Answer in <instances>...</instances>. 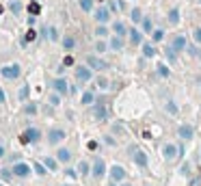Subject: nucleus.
<instances>
[{"label": "nucleus", "instance_id": "nucleus-1", "mask_svg": "<svg viewBox=\"0 0 201 186\" xmlns=\"http://www.w3.org/2000/svg\"><path fill=\"white\" fill-rule=\"evenodd\" d=\"M128 154H130V156H132V160L136 162V167H141V169H147V165H149V158H147V154H145L143 149H138L136 145H130Z\"/></svg>", "mask_w": 201, "mask_h": 186}, {"label": "nucleus", "instance_id": "nucleus-27", "mask_svg": "<svg viewBox=\"0 0 201 186\" xmlns=\"http://www.w3.org/2000/svg\"><path fill=\"white\" fill-rule=\"evenodd\" d=\"M28 13H31V15H39V13H41V7H39L37 0H33V2L28 5Z\"/></svg>", "mask_w": 201, "mask_h": 186}, {"label": "nucleus", "instance_id": "nucleus-5", "mask_svg": "<svg viewBox=\"0 0 201 186\" xmlns=\"http://www.w3.org/2000/svg\"><path fill=\"white\" fill-rule=\"evenodd\" d=\"M178 134H180L182 141H190V138L195 136V128H192L190 123H182V126L178 128Z\"/></svg>", "mask_w": 201, "mask_h": 186}, {"label": "nucleus", "instance_id": "nucleus-29", "mask_svg": "<svg viewBox=\"0 0 201 186\" xmlns=\"http://www.w3.org/2000/svg\"><path fill=\"white\" fill-rule=\"evenodd\" d=\"M74 45H76V39H74V37H65L63 39V48L65 50H74Z\"/></svg>", "mask_w": 201, "mask_h": 186}, {"label": "nucleus", "instance_id": "nucleus-49", "mask_svg": "<svg viewBox=\"0 0 201 186\" xmlns=\"http://www.w3.org/2000/svg\"><path fill=\"white\" fill-rule=\"evenodd\" d=\"M87 147H89V149H97V143H95V141H89V145H87Z\"/></svg>", "mask_w": 201, "mask_h": 186}, {"label": "nucleus", "instance_id": "nucleus-22", "mask_svg": "<svg viewBox=\"0 0 201 186\" xmlns=\"http://www.w3.org/2000/svg\"><path fill=\"white\" fill-rule=\"evenodd\" d=\"M156 72H158V76H160V78H169V76H171L169 67H167V65H162V63H158V65H156Z\"/></svg>", "mask_w": 201, "mask_h": 186}, {"label": "nucleus", "instance_id": "nucleus-30", "mask_svg": "<svg viewBox=\"0 0 201 186\" xmlns=\"http://www.w3.org/2000/svg\"><path fill=\"white\" fill-rule=\"evenodd\" d=\"M152 39H154V43L162 41V39H164V30H162V28H156V30L152 33Z\"/></svg>", "mask_w": 201, "mask_h": 186}, {"label": "nucleus", "instance_id": "nucleus-50", "mask_svg": "<svg viewBox=\"0 0 201 186\" xmlns=\"http://www.w3.org/2000/svg\"><path fill=\"white\" fill-rule=\"evenodd\" d=\"M188 173H190V167H188V165H184V169H182V175H188Z\"/></svg>", "mask_w": 201, "mask_h": 186}, {"label": "nucleus", "instance_id": "nucleus-52", "mask_svg": "<svg viewBox=\"0 0 201 186\" xmlns=\"http://www.w3.org/2000/svg\"><path fill=\"white\" fill-rule=\"evenodd\" d=\"M2 156H5V147H2V145H0V158H2Z\"/></svg>", "mask_w": 201, "mask_h": 186}, {"label": "nucleus", "instance_id": "nucleus-18", "mask_svg": "<svg viewBox=\"0 0 201 186\" xmlns=\"http://www.w3.org/2000/svg\"><path fill=\"white\" fill-rule=\"evenodd\" d=\"M164 56H167V61H169L171 65H178V54H175L173 45H167V48H164Z\"/></svg>", "mask_w": 201, "mask_h": 186}, {"label": "nucleus", "instance_id": "nucleus-38", "mask_svg": "<svg viewBox=\"0 0 201 186\" xmlns=\"http://www.w3.org/2000/svg\"><path fill=\"white\" fill-rule=\"evenodd\" d=\"M48 37L52 39V41H56V39H59V30H56L54 26H50V28H48Z\"/></svg>", "mask_w": 201, "mask_h": 186}, {"label": "nucleus", "instance_id": "nucleus-21", "mask_svg": "<svg viewBox=\"0 0 201 186\" xmlns=\"http://www.w3.org/2000/svg\"><path fill=\"white\" fill-rule=\"evenodd\" d=\"M56 158H59L61 162H69V158H71V152H69V149H65V147H61V149L56 152Z\"/></svg>", "mask_w": 201, "mask_h": 186}, {"label": "nucleus", "instance_id": "nucleus-17", "mask_svg": "<svg viewBox=\"0 0 201 186\" xmlns=\"http://www.w3.org/2000/svg\"><path fill=\"white\" fill-rule=\"evenodd\" d=\"M108 45H110V50H115V52H119V50L123 48V37H119V35H115V37H110V41H108Z\"/></svg>", "mask_w": 201, "mask_h": 186}, {"label": "nucleus", "instance_id": "nucleus-13", "mask_svg": "<svg viewBox=\"0 0 201 186\" xmlns=\"http://www.w3.org/2000/svg\"><path fill=\"white\" fill-rule=\"evenodd\" d=\"M171 45H173V50H175V52L186 50V37H184V35H175L173 41H171Z\"/></svg>", "mask_w": 201, "mask_h": 186}, {"label": "nucleus", "instance_id": "nucleus-10", "mask_svg": "<svg viewBox=\"0 0 201 186\" xmlns=\"http://www.w3.org/2000/svg\"><path fill=\"white\" fill-rule=\"evenodd\" d=\"M65 138V132L63 130H59V128H54V130H50V134H48V143H52V145H56V143H61Z\"/></svg>", "mask_w": 201, "mask_h": 186}, {"label": "nucleus", "instance_id": "nucleus-53", "mask_svg": "<svg viewBox=\"0 0 201 186\" xmlns=\"http://www.w3.org/2000/svg\"><path fill=\"white\" fill-rule=\"evenodd\" d=\"M197 59H201V48H199V50H197Z\"/></svg>", "mask_w": 201, "mask_h": 186}, {"label": "nucleus", "instance_id": "nucleus-40", "mask_svg": "<svg viewBox=\"0 0 201 186\" xmlns=\"http://www.w3.org/2000/svg\"><path fill=\"white\" fill-rule=\"evenodd\" d=\"M95 50H97V52H106V50H108V45H106L104 41H97V43H95Z\"/></svg>", "mask_w": 201, "mask_h": 186}, {"label": "nucleus", "instance_id": "nucleus-41", "mask_svg": "<svg viewBox=\"0 0 201 186\" xmlns=\"http://www.w3.org/2000/svg\"><path fill=\"white\" fill-rule=\"evenodd\" d=\"M97 87H99V89H108L110 84H108V80H106V78H97Z\"/></svg>", "mask_w": 201, "mask_h": 186}, {"label": "nucleus", "instance_id": "nucleus-57", "mask_svg": "<svg viewBox=\"0 0 201 186\" xmlns=\"http://www.w3.org/2000/svg\"><path fill=\"white\" fill-rule=\"evenodd\" d=\"M0 186H2V184H0Z\"/></svg>", "mask_w": 201, "mask_h": 186}, {"label": "nucleus", "instance_id": "nucleus-14", "mask_svg": "<svg viewBox=\"0 0 201 186\" xmlns=\"http://www.w3.org/2000/svg\"><path fill=\"white\" fill-rule=\"evenodd\" d=\"M52 87H54V91H56V93H61V95H65V93H69L67 80H63V78H56V80L52 82Z\"/></svg>", "mask_w": 201, "mask_h": 186}, {"label": "nucleus", "instance_id": "nucleus-54", "mask_svg": "<svg viewBox=\"0 0 201 186\" xmlns=\"http://www.w3.org/2000/svg\"><path fill=\"white\" fill-rule=\"evenodd\" d=\"M197 84H199V89H201V76H199V78H197Z\"/></svg>", "mask_w": 201, "mask_h": 186}, {"label": "nucleus", "instance_id": "nucleus-55", "mask_svg": "<svg viewBox=\"0 0 201 186\" xmlns=\"http://www.w3.org/2000/svg\"><path fill=\"white\" fill-rule=\"evenodd\" d=\"M108 186H117V184H115V182H113V184H108Z\"/></svg>", "mask_w": 201, "mask_h": 186}, {"label": "nucleus", "instance_id": "nucleus-48", "mask_svg": "<svg viewBox=\"0 0 201 186\" xmlns=\"http://www.w3.org/2000/svg\"><path fill=\"white\" fill-rule=\"evenodd\" d=\"M0 175H2V177H5V180H9V177H11V173H9V171H7V169H2V173H0Z\"/></svg>", "mask_w": 201, "mask_h": 186}, {"label": "nucleus", "instance_id": "nucleus-2", "mask_svg": "<svg viewBox=\"0 0 201 186\" xmlns=\"http://www.w3.org/2000/svg\"><path fill=\"white\" fill-rule=\"evenodd\" d=\"M87 65L93 69V72H104V69H108V63H106V61L97 59V56H93V54L87 56Z\"/></svg>", "mask_w": 201, "mask_h": 186}, {"label": "nucleus", "instance_id": "nucleus-51", "mask_svg": "<svg viewBox=\"0 0 201 186\" xmlns=\"http://www.w3.org/2000/svg\"><path fill=\"white\" fill-rule=\"evenodd\" d=\"M0 102H5V91L0 89Z\"/></svg>", "mask_w": 201, "mask_h": 186}, {"label": "nucleus", "instance_id": "nucleus-24", "mask_svg": "<svg viewBox=\"0 0 201 186\" xmlns=\"http://www.w3.org/2000/svg\"><path fill=\"white\" fill-rule=\"evenodd\" d=\"M113 30H115V35H119V37H125V26H123V22H115L113 24Z\"/></svg>", "mask_w": 201, "mask_h": 186}, {"label": "nucleus", "instance_id": "nucleus-20", "mask_svg": "<svg viewBox=\"0 0 201 186\" xmlns=\"http://www.w3.org/2000/svg\"><path fill=\"white\" fill-rule=\"evenodd\" d=\"M143 56H145V59L156 56V48H154V43H143Z\"/></svg>", "mask_w": 201, "mask_h": 186}, {"label": "nucleus", "instance_id": "nucleus-37", "mask_svg": "<svg viewBox=\"0 0 201 186\" xmlns=\"http://www.w3.org/2000/svg\"><path fill=\"white\" fill-rule=\"evenodd\" d=\"M48 100H50V104H52V106H59V104H61V93H54V95H50Z\"/></svg>", "mask_w": 201, "mask_h": 186}, {"label": "nucleus", "instance_id": "nucleus-47", "mask_svg": "<svg viewBox=\"0 0 201 186\" xmlns=\"http://www.w3.org/2000/svg\"><path fill=\"white\" fill-rule=\"evenodd\" d=\"M178 158H184V145H178Z\"/></svg>", "mask_w": 201, "mask_h": 186}, {"label": "nucleus", "instance_id": "nucleus-33", "mask_svg": "<svg viewBox=\"0 0 201 186\" xmlns=\"http://www.w3.org/2000/svg\"><path fill=\"white\" fill-rule=\"evenodd\" d=\"M143 33H154V26H152L149 17H143Z\"/></svg>", "mask_w": 201, "mask_h": 186}, {"label": "nucleus", "instance_id": "nucleus-12", "mask_svg": "<svg viewBox=\"0 0 201 186\" xmlns=\"http://www.w3.org/2000/svg\"><path fill=\"white\" fill-rule=\"evenodd\" d=\"M162 156H164V160H169V162H171V160H175V158H178V147L171 145V143H169V145H164V147H162Z\"/></svg>", "mask_w": 201, "mask_h": 186}, {"label": "nucleus", "instance_id": "nucleus-56", "mask_svg": "<svg viewBox=\"0 0 201 186\" xmlns=\"http://www.w3.org/2000/svg\"><path fill=\"white\" fill-rule=\"evenodd\" d=\"M123 186H130V184H123Z\"/></svg>", "mask_w": 201, "mask_h": 186}, {"label": "nucleus", "instance_id": "nucleus-6", "mask_svg": "<svg viewBox=\"0 0 201 186\" xmlns=\"http://www.w3.org/2000/svg\"><path fill=\"white\" fill-rule=\"evenodd\" d=\"M91 115H93L97 121H104V119L108 117V110H106V106H104L102 102H99V104H95V106L91 108Z\"/></svg>", "mask_w": 201, "mask_h": 186}, {"label": "nucleus", "instance_id": "nucleus-7", "mask_svg": "<svg viewBox=\"0 0 201 186\" xmlns=\"http://www.w3.org/2000/svg\"><path fill=\"white\" fill-rule=\"evenodd\" d=\"M104 173H106V162L102 160V158H95V162H93V177H104Z\"/></svg>", "mask_w": 201, "mask_h": 186}, {"label": "nucleus", "instance_id": "nucleus-25", "mask_svg": "<svg viewBox=\"0 0 201 186\" xmlns=\"http://www.w3.org/2000/svg\"><path fill=\"white\" fill-rule=\"evenodd\" d=\"M84 106H89V104H93L95 102V95H93V91H84L82 93V100H80Z\"/></svg>", "mask_w": 201, "mask_h": 186}, {"label": "nucleus", "instance_id": "nucleus-45", "mask_svg": "<svg viewBox=\"0 0 201 186\" xmlns=\"http://www.w3.org/2000/svg\"><path fill=\"white\" fill-rule=\"evenodd\" d=\"M197 50H199V48H195V45H186V52H188L190 56H197Z\"/></svg>", "mask_w": 201, "mask_h": 186}, {"label": "nucleus", "instance_id": "nucleus-31", "mask_svg": "<svg viewBox=\"0 0 201 186\" xmlns=\"http://www.w3.org/2000/svg\"><path fill=\"white\" fill-rule=\"evenodd\" d=\"M43 165H45L50 171H56V169H59V165H56V160H54V158H45V160H43Z\"/></svg>", "mask_w": 201, "mask_h": 186}, {"label": "nucleus", "instance_id": "nucleus-15", "mask_svg": "<svg viewBox=\"0 0 201 186\" xmlns=\"http://www.w3.org/2000/svg\"><path fill=\"white\" fill-rule=\"evenodd\" d=\"M108 17H110V11H108L106 7H99V9L95 11V20L99 22V24H106Z\"/></svg>", "mask_w": 201, "mask_h": 186}, {"label": "nucleus", "instance_id": "nucleus-19", "mask_svg": "<svg viewBox=\"0 0 201 186\" xmlns=\"http://www.w3.org/2000/svg\"><path fill=\"white\" fill-rule=\"evenodd\" d=\"M24 134H26V136H28V141H31V143H37V141H39V138H41V132H39L37 128H28V130H26V132H24Z\"/></svg>", "mask_w": 201, "mask_h": 186}, {"label": "nucleus", "instance_id": "nucleus-43", "mask_svg": "<svg viewBox=\"0 0 201 186\" xmlns=\"http://www.w3.org/2000/svg\"><path fill=\"white\" fill-rule=\"evenodd\" d=\"M35 171H37V175H45V169H43V165H39V162H35V167H33Z\"/></svg>", "mask_w": 201, "mask_h": 186}, {"label": "nucleus", "instance_id": "nucleus-16", "mask_svg": "<svg viewBox=\"0 0 201 186\" xmlns=\"http://www.w3.org/2000/svg\"><path fill=\"white\" fill-rule=\"evenodd\" d=\"M128 35H130V43H132V45H141V41H143V35H141V30H136V28H130V30H128Z\"/></svg>", "mask_w": 201, "mask_h": 186}, {"label": "nucleus", "instance_id": "nucleus-9", "mask_svg": "<svg viewBox=\"0 0 201 186\" xmlns=\"http://www.w3.org/2000/svg\"><path fill=\"white\" fill-rule=\"evenodd\" d=\"M110 180H113V182L125 180V169H123L121 165H113V167H110Z\"/></svg>", "mask_w": 201, "mask_h": 186}, {"label": "nucleus", "instance_id": "nucleus-23", "mask_svg": "<svg viewBox=\"0 0 201 186\" xmlns=\"http://www.w3.org/2000/svg\"><path fill=\"white\" fill-rule=\"evenodd\" d=\"M169 24H180V9L169 11Z\"/></svg>", "mask_w": 201, "mask_h": 186}, {"label": "nucleus", "instance_id": "nucleus-36", "mask_svg": "<svg viewBox=\"0 0 201 186\" xmlns=\"http://www.w3.org/2000/svg\"><path fill=\"white\" fill-rule=\"evenodd\" d=\"M95 35H97V37H106V35H108V28H106L104 24H99V26L95 28Z\"/></svg>", "mask_w": 201, "mask_h": 186}, {"label": "nucleus", "instance_id": "nucleus-11", "mask_svg": "<svg viewBox=\"0 0 201 186\" xmlns=\"http://www.w3.org/2000/svg\"><path fill=\"white\" fill-rule=\"evenodd\" d=\"M13 173L20 175V177H26V175H31V167L26 165V162H15L13 165Z\"/></svg>", "mask_w": 201, "mask_h": 186}, {"label": "nucleus", "instance_id": "nucleus-32", "mask_svg": "<svg viewBox=\"0 0 201 186\" xmlns=\"http://www.w3.org/2000/svg\"><path fill=\"white\" fill-rule=\"evenodd\" d=\"M9 9H11V11L17 15V13L22 11V2H20V0H11V2H9Z\"/></svg>", "mask_w": 201, "mask_h": 186}, {"label": "nucleus", "instance_id": "nucleus-4", "mask_svg": "<svg viewBox=\"0 0 201 186\" xmlns=\"http://www.w3.org/2000/svg\"><path fill=\"white\" fill-rule=\"evenodd\" d=\"M91 76H93V69H91L89 65H80V67H76V78H78L80 82H89Z\"/></svg>", "mask_w": 201, "mask_h": 186}, {"label": "nucleus", "instance_id": "nucleus-39", "mask_svg": "<svg viewBox=\"0 0 201 186\" xmlns=\"http://www.w3.org/2000/svg\"><path fill=\"white\" fill-rule=\"evenodd\" d=\"M28 91H31V87L24 84V87L20 89V100H26V98H28Z\"/></svg>", "mask_w": 201, "mask_h": 186}, {"label": "nucleus", "instance_id": "nucleus-26", "mask_svg": "<svg viewBox=\"0 0 201 186\" xmlns=\"http://www.w3.org/2000/svg\"><path fill=\"white\" fill-rule=\"evenodd\" d=\"M130 17H132V22H134V24H141V22H143V11H141V9H132Z\"/></svg>", "mask_w": 201, "mask_h": 186}, {"label": "nucleus", "instance_id": "nucleus-34", "mask_svg": "<svg viewBox=\"0 0 201 186\" xmlns=\"http://www.w3.org/2000/svg\"><path fill=\"white\" fill-rule=\"evenodd\" d=\"M89 171H91V169H89V162L82 160L80 165H78V173H80V175H89Z\"/></svg>", "mask_w": 201, "mask_h": 186}, {"label": "nucleus", "instance_id": "nucleus-3", "mask_svg": "<svg viewBox=\"0 0 201 186\" xmlns=\"http://www.w3.org/2000/svg\"><path fill=\"white\" fill-rule=\"evenodd\" d=\"M20 74H22V67H20L17 63H13V65H5V67H2V76H5L7 80H15Z\"/></svg>", "mask_w": 201, "mask_h": 186}, {"label": "nucleus", "instance_id": "nucleus-8", "mask_svg": "<svg viewBox=\"0 0 201 186\" xmlns=\"http://www.w3.org/2000/svg\"><path fill=\"white\" fill-rule=\"evenodd\" d=\"M164 110L171 115V117H178V115H180V106H178V102H175L173 98H167L164 100Z\"/></svg>", "mask_w": 201, "mask_h": 186}, {"label": "nucleus", "instance_id": "nucleus-35", "mask_svg": "<svg viewBox=\"0 0 201 186\" xmlns=\"http://www.w3.org/2000/svg\"><path fill=\"white\" fill-rule=\"evenodd\" d=\"M80 9L89 13V11L93 9V0H80Z\"/></svg>", "mask_w": 201, "mask_h": 186}, {"label": "nucleus", "instance_id": "nucleus-42", "mask_svg": "<svg viewBox=\"0 0 201 186\" xmlns=\"http://www.w3.org/2000/svg\"><path fill=\"white\" fill-rule=\"evenodd\" d=\"M24 113H26V115H35V113H37V106H35V104H28L26 108H24Z\"/></svg>", "mask_w": 201, "mask_h": 186}, {"label": "nucleus", "instance_id": "nucleus-46", "mask_svg": "<svg viewBox=\"0 0 201 186\" xmlns=\"http://www.w3.org/2000/svg\"><path fill=\"white\" fill-rule=\"evenodd\" d=\"M69 65H74V59L71 56H65L63 59V67H69Z\"/></svg>", "mask_w": 201, "mask_h": 186}, {"label": "nucleus", "instance_id": "nucleus-44", "mask_svg": "<svg viewBox=\"0 0 201 186\" xmlns=\"http://www.w3.org/2000/svg\"><path fill=\"white\" fill-rule=\"evenodd\" d=\"M192 37H195V41L201 45V28H195V33H192Z\"/></svg>", "mask_w": 201, "mask_h": 186}, {"label": "nucleus", "instance_id": "nucleus-28", "mask_svg": "<svg viewBox=\"0 0 201 186\" xmlns=\"http://www.w3.org/2000/svg\"><path fill=\"white\" fill-rule=\"evenodd\" d=\"M35 39H37V33H35V30L31 28V30H28L26 35H24V39H22V45H26L28 41H35Z\"/></svg>", "mask_w": 201, "mask_h": 186}]
</instances>
